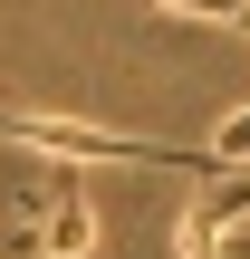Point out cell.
Instances as JSON below:
<instances>
[{
	"label": "cell",
	"instance_id": "1",
	"mask_svg": "<svg viewBox=\"0 0 250 259\" xmlns=\"http://www.w3.org/2000/svg\"><path fill=\"white\" fill-rule=\"evenodd\" d=\"M0 135H19V144L48 154V163H154V173H202V183H212V154H202V144L106 135V125H77V115H10V106H0Z\"/></svg>",
	"mask_w": 250,
	"mask_h": 259
},
{
	"label": "cell",
	"instance_id": "3",
	"mask_svg": "<svg viewBox=\"0 0 250 259\" xmlns=\"http://www.w3.org/2000/svg\"><path fill=\"white\" fill-rule=\"evenodd\" d=\"M202 154H212V173H222V163H250V106H231V115H222V135H212Z\"/></svg>",
	"mask_w": 250,
	"mask_h": 259
},
{
	"label": "cell",
	"instance_id": "4",
	"mask_svg": "<svg viewBox=\"0 0 250 259\" xmlns=\"http://www.w3.org/2000/svg\"><path fill=\"white\" fill-rule=\"evenodd\" d=\"M212 259H250V231H222V240H212Z\"/></svg>",
	"mask_w": 250,
	"mask_h": 259
},
{
	"label": "cell",
	"instance_id": "5",
	"mask_svg": "<svg viewBox=\"0 0 250 259\" xmlns=\"http://www.w3.org/2000/svg\"><path fill=\"white\" fill-rule=\"evenodd\" d=\"M241 10H250V0H241ZM241 29H250V19H241Z\"/></svg>",
	"mask_w": 250,
	"mask_h": 259
},
{
	"label": "cell",
	"instance_id": "2",
	"mask_svg": "<svg viewBox=\"0 0 250 259\" xmlns=\"http://www.w3.org/2000/svg\"><path fill=\"white\" fill-rule=\"evenodd\" d=\"M39 211H48V221L29 231V250H39V259H87V250H96V202H87L77 163H58V183H48Z\"/></svg>",
	"mask_w": 250,
	"mask_h": 259
}]
</instances>
